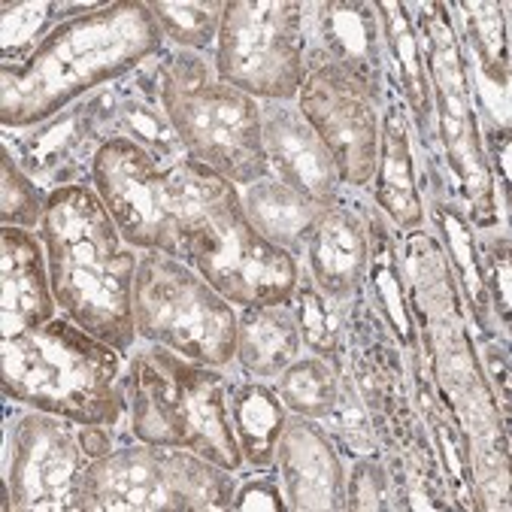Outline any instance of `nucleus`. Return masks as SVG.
I'll list each match as a JSON object with an SVG mask.
<instances>
[{
    "label": "nucleus",
    "instance_id": "nucleus-1",
    "mask_svg": "<svg viewBox=\"0 0 512 512\" xmlns=\"http://www.w3.org/2000/svg\"><path fill=\"white\" fill-rule=\"evenodd\" d=\"M164 49L146 0L100 4L58 25L22 67H0V125L16 131L46 122Z\"/></svg>",
    "mask_w": 512,
    "mask_h": 512
},
{
    "label": "nucleus",
    "instance_id": "nucleus-2",
    "mask_svg": "<svg viewBox=\"0 0 512 512\" xmlns=\"http://www.w3.org/2000/svg\"><path fill=\"white\" fill-rule=\"evenodd\" d=\"M58 310L122 355L137 349L134 276L140 255L125 243L91 185L49 194L40 225Z\"/></svg>",
    "mask_w": 512,
    "mask_h": 512
},
{
    "label": "nucleus",
    "instance_id": "nucleus-3",
    "mask_svg": "<svg viewBox=\"0 0 512 512\" xmlns=\"http://www.w3.org/2000/svg\"><path fill=\"white\" fill-rule=\"evenodd\" d=\"M122 352L67 316L0 343L4 397L76 425L122 428L128 382Z\"/></svg>",
    "mask_w": 512,
    "mask_h": 512
},
{
    "label": "nucleus",
    "instance_id": "nucleus-4",
    "mask_svg": "<svg viewBox=\"0 0 512 512\" xmlns=\"http://www.w3.org/2000/svg\"><path fill=\"white\" fill-rule=\"evenodd\" d=\"M228 379L179 352L143 343L128 355V428L152 446L188 449L240 473L243 452L228 413Z\"/></svg>",
    "mask_w": 512,
    "mask_h": 512
},
{
    "label": "nucleus",
    "instance_id": "nucleus-5",
    "mask_svg": "<svg viewBox=\"0 0 512 512\" xmlns=\"http://www.w3.org/2000/svg\"><path fill=\"white\" fill-rule=\"evenodd\" d=\"M225 176L194 161L161 164L134 143L110 140L94 158L91 188L104 200L128 246L185 261V246L213 203L231 188Z\"/></svg>",
    "mask_w": 512,
    "mask_h": 512
},
{
    "label": "nucleus",
    "instance_id": "nucleus-6",
    "mask_svg": "<svg viewBox=\"0 0 512 512\" xmlns=\"http://www.w3.org/2000/svg\"><path fill=\"white\" fill-rule=\"evenodd\" d=\"M155 61L161 104L185 155L237 188L270 176L261 143V100L222 82L210 55L167 46Z\"/></svg>",
    "mask_w": 512,
    "mask_h": 512
},
{
    "label": "nucleus",
    "instance_id": "nucleus-7",
    "mask_svg": "<svg viewBox=\"0 0 512 512\" xmlns=\"http://www.w3.org/2000/svg\"><path fill=\"white\" fill-rule=\"evenodd\" d=\"M409 10H413L425 46L443 161L467 203V216L476 231L509 225V216L500 210L491 167L485 161L476 94L470 85L467 52L458 34L452 4H437L434 0V4H409Z\"/></svg>",
    "mask_w": 512,
    "mask_h": 512
},
{
    "label": "nucleus",
    "instance_id": "nucleus-8",
    "mask_svg": "<svg viewBox=\"0 0 512 512\" xmlns=\"http://www.w3.org/2000/svg\"><path fill=\"white\" fill-rule=\"evenodd\" d=\"M419 340L431 382L467 440L476 509H509V413L482 370L467 316L422 331Z\"/></svg>",
    "mask_w": 512,
    "mask_h": 512
},
{
    "label": "nucleus",
    "instance_id": "nucleus-9",
    "mask_svg": "<svg viewBox=\"0 0 512 512\" xmlns=\"http://www.w3.org/2000/svg\"><path fill=\"white\" fill-rule=\"evenodd\" d=\"M134 325L143 343L182 358L231 367L237 358V310L191 264L164 252H140L134 276Z\"/></svg>",
    "mask_w": 512,
    "mask_h": 512
},
{
    "label": "nucleus",
    "instance_id": "nucleus-10",
    "mask_svg": "<svg viewBox=\"0 0 512 512\" xmlns=\"http://www.w3.org/2000/svg\"><path fill=\"white\" fill-rule=\"evenodd\" d=\"M185 264H191L228 303H288L300 261L264 240L243 210L240 188L231 185L194 225Z\"/></svg>",
    "mask_w": 512,
    "mask_h": 512
},
{
    "label": "nucleus",
    "instance_id": "nucleus-11",
    "mask_svg": "<svg viewBox=\"0 0 512 512\" xmlns=\"http://www.w3.org/2000/svg\"><path fill=\"white\" fill-rule=\"evenodd\" d=\"M213 67L222 82L255 100H297L306 79L303 4L228 0Z\"/></svg>",
    "mask_w": 512,
    "mask_h": 512
},
{
    "label": "nucleus",
    "instance_id": "nucleus-12",
    "mask_svg": "<svg viewBox=\"0 0 512 512\" xmlns=\"http://www.w3.org/2000/svg\"><path fill=\"white\" fill-rule=\"evenodd\" d=\"M88 464L91 455L76 422L40 413V409H25L7 428L4 485L10 488V509H79V488Z\"/></svg>",
    "mask_w": 512,
    "mask_h": 512
},
{
    "label": "nucleus",
    "instance_id": "nucleus-13",
    "mask_svg": "<svg viewBox=\"0 0 512 512\" xmlns=\"http://www.w3.org/2000/svg\"><path fill=\"white\" fill-rule=\"evenodd\" d=\"M382 100L358 79L331 67L310 70L300 85L297 107L325 140L346 188H370L379 155Z\"/></svg>",
    "mask_w": 512,
    "mask_h": 512
},
{
    "label": "nucleus",
    "instance_id": "nucleus-14",
    "mask_svg": "<svg viewBox=\"0 0 512 512\" xmlns=\"http://www.w3.org/2000/svg\"><path fill=\"white\" fill-rule=\"evenodd\" d=\"M340 370L355 382L379 434V446L416 413L409 355L400 349L361 291L349 300L346 310Z\"/></svg>",
    "mask_w": 512,
    "mask_h": 512
},
{
    "label": "nucleus",
    "instance_id": "nucleus-15",
    "mask_svg": "<svg viewBox=\"0 0 512 512\" xmlns=\"http://www.w3.org/2000/svg\"><path fill=\"white\" fill-rule=\"evenodd\" d=\"M303 64L306 73L319 67L340 70L385 97L388 58L379 13L370 0L303 4Z\"/></svg>",
    "mask_w": 512,
    "mask_h": 512
},
{
    "label": "nucleus",
    "instance_id": "nucleus-16",
    "mask_svg": "<svg viewBox=\"0 0 512 512\" xmlns=\"http://www.w3.org/2000/svg\"><path fill=\"white\" fill-rule=\"evenodd\" d=\"M85 512H185L173 473V446H152L131 431L88 464L79 488Z\"/></svg>",
    "mask_w": 512,
    "mask_h": 512
},
{
    "label": "nucleus",
    "instance_id": "nucleus-17",
    "mask_svg": "<svg viewBox=\"0 0 512 512\" xmlns=\"http://www.w3.org/2000/svg\"><path fill=\"white\" fill-rule=\"evenodd\" d=\"M104 146L91 116V100L82 97L46 122L28 128H4V149L49 194L61 188L91 185L94 158Z\"/></svg>",
    "mask_w": 512,
    "mask_h": 512
},
{
    "label": "nucleus",
    "instance_id": "nucleus-18",
    "mask_svg": "<svg viewBox=\"0 0 512 512\" xmlns=\"http://www.w3.org/2000/svg\"><path fill=\"white\" fill-rule=\"evenodd\" d=\"M88 100H91L97 134L104 143L110 140L134 143L161 164H176L179 158H185V146L161 104L155 58L137 67L134 73L97 88L94 94H88Z\"/></svg>",
    "mask_w": 512,
    "mask_h": 512
},
{
    "label": "nucleus",
    "instance_id": "nucleus-19",
    "mask_svg": "<svg viewBox=\"0 0 512 512\" xmlns=\"http://www.w3.org/2000/svg\"><path fill=\"white\" fill-rule=\"evenodd\" d=\"M276 473L294 512L346 509V458L319 419L288 416L279 446Z\"/></svg>",
    "mask_w": 512,
    "mask_h": 512
},
{
    "label": "nucleus",
    "instance_id": "nucleus-20",
    "mask_svg": "<svg viewBox=\"0 0 512 512\" xmlns=\"http://www.w3.org/2000/svg\"><path fill=\"white\" fill-rule=\"evenodd\" d=\"M261 143L273 179L325 207L340 197L343 182L334 155L306 122L297 100H261Z\"/></svg>",
    "mask_w": 512,
    "mask_h": 512
},
{
    "label": "nucleus",
    "instance_id": "nucleus-21",
    "mask_svg": "<svg viewBox=\"0 0 512 512\" xmlns=\"http://www.w3.org/2000/svg\"><path fill=\"white\" fill-rule=\"evenodd\" d=\"M382 25V43L388 58V76L394 85V94L413 125L416 155L422 161H443L440 137H437V119H434V97L428 82V64H425V46L413 19L409 4L400 0H379L373 4Z\"/></svg>",
    "mask_w": 512,
    "mask_h": 512
},
{
    "label": "nucleus",
    "instance_id": "nucleus-22",
    "mask_svg": "<svg viewBox=\"0 0 512 512\" xmlns=\"http://www.w3.org/2000/svg\"><path fill=\"white\" fill-rule=\"evenodd\" d=\"M367 194L376 207L388 216L397 231H419L428 225L425 219V197L419 188V164H416V140L413 125L394 94L391 76L388 91L382 100V119H379V155L376 170L370 179Z\"/></svg>",
    "mask_w": 512,
    "mask_h": 512
},
{
    "label": "nucleus",
    "instance_id": "nucleus-23",
    "mask_svg": "<svg viewBox=\"0 0 512 512\" xmlns=\"http://www.w3.org/2000/svg\"><path fill=\"white\" fill-rule=\"evenodd\" d=\"M46 246L28 228H0V340L19 337L55 319Z\"/></svg>",
    "mask_w": 512,
    "mask_h": 512
},
{
    "label": "nucleus",
    "instance_id": "nucleus-24",
    "mask_svg": "<svg viewBox=\"0 0 512 512\" xmlns=\"http://www.w3.org/2000/svg\"><path fill=\"white\" fill-rule=\"evenodd\" d=\"M364 225H367V270L361 282L364 300L376 310V316L388 325L391 337L400 349L413 358L422 355V340L416 319L409 313L406 300V276H403V255H400V234L388 216L376 207L373 197L361 188L358 194Z\"/></svg>",
    "mask_w": 512,
    "mask_h": 512
},
{
    "label": "nucleus",
    "instance_id": "nucleus-25",
    "mask_svg": "<svg viewBox=\"0 0 512 512\" xmlns=\"http://www.w3.org/2000/svg\"><path fill=\"white\" fill-rule=\"evenodd\" d=\"M361 188H346L325 210L303 264L316 279V285L334 300L349 303L364 282L367 270V225L358 203Z\"/></svg>",
    "mask_w": 512,
    "mask_h": 512
},
{
    "label": "nucleus",
    "instance_id": "nucleus-26",
    "mask_svg": "<svg viewBox=\"0 0 512 512\" xmlns=\"http://www.w3.org/2000/svg\"><path fill=\"white\" fill-rule=\"evenodd\" d=\"M379 461L388 476L391 512H449L455 509L446 470L437 455V446L428 434L419 409L409 416L379 452Z\"/></svg>",
    "mask_w": 512,
    "mask_h": 512
},
{
    "label": "nucleus",
    "instance_id": "nucleus-27",
    "mask_svg": "<svg viewBox=\"0 0 512 512\" xmlns=\"http://www.w3.org/2000/svg\"><path fill=\"white\" fill-rule=\"evenodd\" d=\"M425 219L434 237L440 240L446 261L455 273L464 313L476 337H500L509 340L491 310V300L485 291V276H482V258H479V237L476 228L467 216V203L458 191L446 194H425Z\"/></svg>",
    "mask_w": 512,
    "mask_h": 512
},
{
    "label": "nucleus",
    "instance_id": "nucleus-28",
    "mask_svg": "<svg viewBox=\"0 0 512 512\" xmlns=\"http://www.w3.org/2000/svg\"><path fill=\"white\" fill-rule=\"evenodd\" d=\"M400 255H403L409 313L416 319L419 334L431 331L449 319L467 316L455 273L446 261L440 240L434 237V231L428 225L419 231L400 234Z\"/></svg>",
    "mask_w": 512,
    "mask_h": 512
},
{
    "label": "nucleus",
    "instance_id": "nucleus-29",
    "mask_svg": "<svg viewBox=\"0 0 512 512\" xmlns=\"http://www.w3.org/2000/svg\"><path fill=\"white\" fill-rule=\"evenodd\" d=\"M243 197V210L255 231L270 240L273 246L285 249L291 258L303 261L306 246H310L322 216H325V203L306 197L288 185H282L273 176H264L240 191Z\"/></svg>",
    "mask_w": 512,
    "mask_h": 512
},
{
    "label": "nucleus",
    "instance_id": "nucleus-30",
    "mask_svg": "<svg viewBox=\"0 0 512 512\" xmlns=\"http://www.w3.org/2000/svg\"><path fill=\"white\" fill-rule=\"evenodd\" d=\"M303 352L300 328L288 303L243 306L237 313V367L243 376L273 382Z\"/></svg>",
    "mask_w": 512,
    "mask_h": 512
},
{
    "label": "nucleus",
    "instance_id": "nucleus-31",
    "mask_svg": "<svg viewBox=\"0 0 512 512\" xmlns=\"http://www.w3.org/2000/svg\"><path fill=\"white\" fill-rule=\"evenodd\" d=\"M228 413L243 452V470H276V446L291 413L273 385L252 376L228 379Z\"/></svg>",
    "mask_w": 512,
    "mask_h": 512
},
{
    "label": "nucleus",
    "instance_id": "nucleus-32",
    "mask_svg": "<svg viewBox=\"0 0 512 512\" xmlns=\"http://www.w3.org/2000/svg\"><path fill=\"white\" fill-rule=\"evenodd\" d=\"M409 373H413V400L419 416L428 425V434L437 446V455L443 461L446 470V485L452 494L455 509L464 512H476V494H473V470H470V455H467V440L455 422V416L449 413V406L440 400L425 355H413L409 358Z\"/></svg>",
    "mask_w": 512,
    "mask_h": 512
},
{
    "label": "nucleus",
    "instance_id": "nucleus-33",
    "mask_svg": "<svg viewBox=\"0 0 512 512\" xmlns=\"http://www.w3.org/2000/svg\"><path fill=\"white\" fill-rule=\"evenodd\" d=\"M464 52L476 73L500 94H509V4L461 0L452 4Z\"/></svg>",
    "mask_w": 512,
    "mask_h": 512
},
{
    "label": "nucleus",
    "instance_id": "nucleus-34",
    "mask_svg": "<svg viewBox=\"0 0 512 512\" xmlns=\"http://www.w3.org/2000/svg\"><path fill=\"white\" fill-rule=\"evenodd\" d=\"M100 4H73V0H19V4H4L0 10V49H4V64L0 67H22L46 40L49 34Z\"/></svg>",
    "mask_w": 512,
    "mask_h": 512
},
{
    "label": "nucleus",
    "instance_id": "nucleus-35",
    "mask_svg": "<svg viewBox=\"0 0 512 512\" xmlns=\"http://www.w3.org/2000/svg\"><path fill=\"white\" fill-rule=\"evenodd\" d=\"M291 313L297 319L300 328V340L303 349L331 361L337 370L343 364V328H346V310L349 303L334 300L331 294H325L316 279L306 270V264L300 261V273H297V285L291 291Z\"/></svg>",
    "mask_w": 512,
    "mask_h": 512
},
{
    "label": "nucleus",
    "instance_id": "nucleus-36",
    "mask_svg": "<svg viewBox=\"0 0 512 512\" xmlns=\"http://www.w3.org/2000/svg\"><path fill=\"white\" fill-rule=\"evenodd\" d=\"M270 385L288 413L325 422L340 394V370L331 361L306 352L291 361Z\"/></svg>",
    "mask_w": 512,
    "mask_h": 512
},
{
    "label": "nucleus",
    "instance_id": "nucleus-37",
    "mask_svg": "<svg viewBox=\"0 0 512 512\" xmlns=\"http://www.w3.org/2000/svg\"><path fill=\"white\" fill-rule=\"evenodd\" d=\"M225 7L228 4H222V0H149V10L167 46L210 58L222 31Z\"/></svg>",
    "mask_w": 512,
    "mask_h": 512
},
{
    "label": "nucleus",
    "instance_id": "nucleus-38",
    "mask_svg": "<svg viewBox=\"0 0 512 512\" xmlns=\"http://www.w3.org/2000/svg\"><path fill=\"white\" fill-rule=\"evenodd\" d=\"M328 428V434L334 437L337 449L343 458H364V455H379V434L373 428V419L367 413V406L355 388V382L349 379V373L340 370V394L337 403L331 409V416L322 422Z\"/></svg>",
    "mask_w": 512,
    "mask_h": 512
},
{
    "label": "nucleus",
    "instance_id": "nucleus-39",
    "mask_svg": "<svg viewBox=\"0 0 512 512\" xmlns=\"http://www.w3.org/2000/svg\"><path fill=\"white\" fill-rule=\"evenodd\" d=\"M46 207L49 191L37 185L4 149V158H0V222L13 228L40 231Z\"/></svg>",
    "mask_w": 512,
    "mask_h": 512
},
{
    "label": "nucleus",
    "instance_id": "nucleus-40",
    "mask_svg": "<svg viewBox=\"0 0 512 512\" xmlns=\"http://www.w3.org/2000/svg\"><path fill=\"white\" fill-rule=\"evenodd\" d=\"M479 237V258H482V276H485V291L491 300L494 319L500 331L509 337V319H512V240H509V225L491 228V231H476Z\"/></svg>",
    "mask_w": 512,
    "mask_h": 512
},
{
    "label": "nucleus",
    "instance_id": "nucleus-41",
    "mask_svg": "<svg viewBox=\"0 0 512 512\" xmlns=\"http://www.w3.org/2000/svg\"><path fill=\"white\" fill-rule=\"evenodd\" d=\"M346 509L349 512H391L388 476L379 455L352 458L346 467Z\"/></svg>",
    "mask_w": 512,
    "mask_h": 512
},
{
    "label": "nucleus",
    "instance_id": "nucleus-42",
    "mask_svg": "<svg viewBox=\"0 0 512 512\" xmlns=\"http://www.w3.org/2000/svg\"><path fill=\"white\" fill-rule=\"evenodd\" d=\"M288 512V500L276 470H240L231 512Z\"/></svg>",
    "mask_w": 512,
    "mask_h": 512
},
{
    "label": "nucleus",
    "instance_id": "nucleus-43",
    "mask_svg": "<svg viewBox=\"0 0 512 512\" xmlns=\"http://www.w3.org/2000/svg\"><path fill=\"white\" fill-rule=\"evenodd\" d=\"M476 337V334H473ZM476 352L482 361V370L500 400V406L509 413L512 403V358H509V340L500 337H476Z\"/></svg>",
    "mask_w": 512,
    "mask_h": 512
}]
</instances>
